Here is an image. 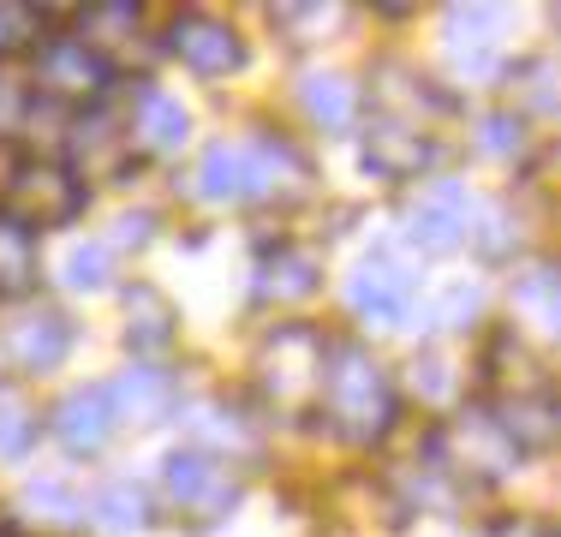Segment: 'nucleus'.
<instances>
[{"label": "nucleus", "mask_w": 561, "mask_h": 537, "mask_svg": "<svg viewBox=\"0 0 561 537\" xmlns=\"http://www.w3.org/2000/svg\"><path fill=\"white\" fill-rule=\"evenodd\" d=\"M185 430H192V448L216 454V460H251V454L263 448L257 442V424H251V412L239 407H221V400H204V407L185 412Z\"/></svg>", "instance_id": "21"}, {"label": "nucleus", "mask_w": 561, "mask_h": 537, "mask_svg": "<svg viewBox=\"0 0 561 537\" xmlns=\"http://www.w3.org/2000/svg\"><path fill=\"white\" fill-rule=\"evenodd\" d=\"M114 407H108V395H102V382L96 388H72V395H60L55 400V412H48V436L60 442L72 460H90V454H102L114 442Z\"/></svg>", "instance_id": "17"}, {"label": "nucleus", "mask_w": 561, "mask_h": 537, "mask_svg": "<svg viewBox=\"0 0 561 537\" xmlns=\"http://www.w3.org/2000/svg\"><path fill=\"white\" fill-rule=\"evenodd\" d=\"M36 12H24V7H7V0H0V60H7V54H19V48H31L36 43Z\"/></svg>", "instance_id": "35"}, {"label": "nucleus", "mask_w": 561, "mask_h": 537, "mask_svg": "<svg viewBox=\"0 0 561 537\" xmlns=\"http://www.w3.org/2000/svg\"><path fill=\"white\" fill-rule=\"evenodd\" d=\"M162 48L173 54V60L185 66L192 78H233L239 66H245V43H239L233 24L209 19V12H173L168 31H162Z\"/></svg>", "instance_id": "9"}, {"label": "nucleus", "mask_w": 561, "mask_h": 537, "mask_svg": "<svg viewBox=\"0 0 561 537\" xmlns=\"http://www.w3.org/2000/svg\"><path fill=\"white\" fill-rule=\"evenodd\" d=\"M114 90V72L90 48H78L72 36H48L36 43V96L55 107H96Z\"/></svg>", "instance_id": "8"}, {"label": "nucleus", "mask_w": 561, "mask_h": 537, "mask_svg": "<svg viewBox=\"0 0 561 537\" xmlns=\"http://www.w3.org/2000/svg\"><path fill=\"white\" fill-rule=\"evenodd\" d=\"M192 192L204 197V204H245L251 197V168H245V138L233 144H209L204 156H197V180Z\"/></svg>", "instance_id": "24"}, {"label": "nucleus", "mask_w": 561, "mask_h": 537, "mask_svg": "<svg viewBox=\"0 0 561 537\" xmlns=\"http://www.w3.org/2000/svg\"><path fill=\"white\" fill-rule=\"evenodd\" d=\"M507 311H514V334L519 341L556 346L561 334V268L556 263H526L507 287Z\"/></svg>", "instance_id": "18"}, {"label": "nucleus", "mask_w": 561, "mask_h": 537, "mask_svg": "<svg viewBox=\"0 0 561 537\" xmlns=\"http://www.w3.org/2000/svg\"><path fill=\"white\" fill-rule=\"evenodd\" d=\"M502 12L496 7H454L448 12V60L460 66L472 84H490V78L502 72V60H496V24Z\"/></svg>", "instance_id": "22"}, {"label": "nucleus", "mask_w": 561, "mask_h": 537, "mask_svg": "<svg viewBox=\"0 0 561 537\" xmlns=\"http://www.w3.org/2000/svg\"><path fill=\"white\" fill-rule=\"evenodd\" d=\"M317 407H323L329 430H335L341 442H353V448H377V442L400 424L394 376L382 370V358L370 353L365 341H329Z\"/></svg>", "instance_id": "1"}, {"label": "nucleus", "mask_w": 561, "mask_h": 537, "mask_svg": "<svg viewBox=\"0 0 561 537\" xmlns=\"http://www.w3.org/2000/svg\"><path fill=\"white\" fill-rule=\"evenodd\" d=\"M192 138V114L180 96H168L162 84H138L131 90V119H126V144H138V156H173Z\"/></svg>", "instance_id": "19"}, {"label": "nucleus", "mask_w": 561, "mask_h": 537, "mask_svg": "<svg viewBox=\"0 0 561 537\" xmlns=\"http://www.w3.org/2000/svg\"><path fill=\"white\" fill-rule=\"evenodd\" d=\"M84 519H96V526L114 532V537H138V532L156 526V507H150V495H144V483L108 478V483H102V490L84 502Z\"/></svg>", "instance_id": "25"}, {"label": "nucleus", "mask_w": 561, "mask_h": 537, "mask_svg": "<svg viewBox=\"0 0 561 537\" xmlns=\"http://www.w3.org/2000/svg\"><path fill=\"white\" fill-rule=\"evenodd\" d=\"M72 36L78 48H90L102 66L119 78L126 72V60H131V48H144L150 36H144V12L138 7H126V0H102V7H84V12H72Z\"/></svg>", "instance_id": "16"}, {"label": "nucleus", "mask_w": 561, "mask_h": 537, "mask_svg": "<svg viewBox=\"0 0 561 537\" xmlns=\"http://www.w3.org/2000/svg\"><path fill=\"white\" fill-rule=\"evenodd\" d=\"M24 514L36 519V526H55V532H72V526H84V502H78L66 483H31L24 490Z\"/></svg>", "instance_id": "31"}, {"label": "nucleus", "mask_w": 561, "mask_h": 537, "mask_svg": "<svg viewBox=\"0 0 561 537\" xmlns=\"http://www.w3.org/2000/svg\"><path fill=\"white\" fill-rule=\"evenodd\" d=\"M478 197L466 192L460 180H431L424 197L407 209V239L419 251H460L466 239L478 233Z\"/></svg>", "instance_id": "10"}, {"label": "nucleus", "mask_w": 561, "mask_h": 537, "mask_svg": "<svg viewBox=\"0 0 561 537\" xmlns=\"http://www.w3.org/2000/svg\"><path fill=\"white\" fill-rule=\"evenodd\" d=\"M156 239V215L150 209H138V215H119V227H114V245H131V251H144ZM108 245V251H114Z\"/></svg>", "instance_id": "36"}, {"label": "nucleus", "mask_w": 561, "mask_h": 537, "mask_svg": "<svg viewBox=\"0 0 561 537\" xmlns=\"http://www.w3.org/2000/svg\"><path fill=\"white\" fill-rule=\"evenodd\" d=\"M317 287H323V258L311 245H293V239H275V251H263L251 268V299L275 305V311L317 299Z\"/></svg>", "instance_id": "15"}, {"label": "nucleus", "mask_w": 561, "mask_h": 537, "mask_svg": "<svg viewBox=\"0 0 561 537\" xmlns=\"http://www.w3.org/2000/svg\"><path fill=\"white\" fill-rule=\"evenodd\" d=\"M412 382H419V395L431 400V407H448V400H454V370H448L443 353L412 358Z\"/></svg>", "instance_id": "34"}, {"label": "nucleus", "mask_w": 561, "mask_h": 537, "mask_svg": "<svg viewBox=\"0 0 561 537\" xmlns=\"http://www.w3.org/2000/svg\"><path fill=\"white\" fill-rule=\"evenodd\" d=\"M323 358H329V334L311 329V322H275L270 334L251 353V382H257V400L275 412V419H305L317 412V395H323Z\"/></svg>", "instance_id": "2"}, {"label": "nucleus", "mask_w": 561, "mask_h": 537, "mask_svg": "<svg viewBox=\"0 0 561 537\" xmlns=\"http://www.w3.org/2000/svg\"><path fill=\"white\" fill-rule=\"evenodd\" d=\"M526 454L514 448V436L490 407H454L424 442V466L448 483H496L507 478Z\"/></svg>", "instance_id": "3"}, {"label": "nucleus", "mask_w": 561, "mask_h": 537, "mask_svg": "<svg viewBox=\"0 0 561 537\" xmlns=\"http://www.w3.org/2000/svg\"><path fill=\"white\" fill-rule=\"evenodd\" d=\"M478 150L496 156V161H526V150H531V126H526V119H514L507 107H496V114L478 119Z\"/></svg>", "instance_id": "32"}, {"label": "nucleus", "mask_w": 561, "mask_h": 537, "mask_svg": "<svg viewBox=\"0 0 561 537\" xmlns=\"http://www.w3.org/2000/svg\"><path fill=\"white\" fill-rule=\"evenodd\" d=\"M478 311H484V287H478V281H454L443 293V305H436V322H443V329H472Z\"/></svg>", "instance_id": "33"}, {"label": "nucleus", "mask_w": 561, "mask_h": 537, "mask_svg": "<svg viewBox=\"0 0 561 537\" xmlns=\"http://www.w3.org/2000/svg\"><path fill=\"white\" fill-rule=\"evenodd\" d=\"M60 281L72 293H102V287H114V251L102 245V239H78L72 251H66V263H60Z\"/></svg>", "instance_id": "29"}, {"label": "nucleus", "mask_w": 561, "mask_h": 537, "mask_svg": "<svg viewBox=\"0 0 561 537\" xmlns=\"http://www.w3.org/2000/svg\"><path fill=\"white\" fill-rule=\"evenodd\" d=\"M502 78H507V96H514V107L507 114L514 119H550L556 114V60H543V54H531V60H514V66H502Z\"/></svg>", "instance_id": "27"}, {"label": "nucleus", "mask_w": 561, "mask_h": 537, "mask_svg": "<svg viewBox=\"0 0 561 537\" xmlns=\"http://www.w3.org/2000/svg\"><path fill=\"white\" fill-rule=\"evenodd\" d=\"M358 161H365V173H377V180L407 185V180H424V173L436 168V138L419 126H407V119L370 114L365 138H358Z\"/></svg>", "instance_id": "12"}, {"label": "nucleus", "mask_w": 561, "mask_h": 537, "mask_svg": "<svg viewBox=\"0 0 561 537\" xmlns=\"http://www.w3.org/2000/svg\"><path fill=\"white\" fill-rule=\"evenodd\" d=\"M72 353V317L60 305H24L0 322V376H48Z\"/></svg>", "instance_id": "6"}, {"label": "nucleus", "mask_w": 561, "mask_h": 537, "mask_svg": "<svg viewBox=\"0 0 561 537\" xmlns=\"http://www.w3.org/2000/svg\"><path fill=\"white\" fill-rule=\"evenodd\" d=\"M245 168H251V197H257V204H275V209L311 197V185H317L311 156H305L287 132H257V138H245Z\"/></svg>", "instance_id": "11"}, {"label": "nucleus", "mask_w": 561, "mask_h": 537, "mask_svg": "<svg viewBox=\"0 0 561 537\" xmlns=\"http://www.w3.org/2000/svg\"><path fill=\"white\" fill-rule=\"evenodd\" d=\"M173 334H180V311H173V299L156 287V281H131V287H126V346H131V358L162 365Z\"/></svg>", "instance_id": "20"}, {"label": "nucleus", "mask_w": 561, "mask_h": 537, "mask_svg": "<svg viewBox=\"0 0 561 537\" xmlns=\"http://www.w3.org/2000/svg\"><path fill=\"white\" fill-rule=\"evenodd\" d=\"M358 84L346 72H305L299 78V107L305 119H311L317 132H329V138H341V132L358 126Z\"/></svg>", "instance_id": "23"}, {"label": "nucleus", "mask_w": 561, "mask_h": 537, "mask_svg": "<svg viewBox=\"0 0 561 537\" xmlns=\"http://www.w3.org/2000/svg\"><path fill=\"white\" fill-rule=\"evenodd\" d=\"M36 430H43V419L24 400V388L0 376V460H24L36 448Z\"/></svg>", "instance_id": "28"}, {"label": "nucleus", "mask_w": 561, "mask_h": 537, "mask_svg": "<svg viewBox=\"0 0 561 537\" xmlns=\"http://www.w3.org/2000/svg\"><path fill=\"white\" fill-rule=\"evenodd\" d=\"M102 395H108V407H114V424L150 430V424H168L173 419V407H180V376H173V365L131 358L114 382H102Z\"/></svg>", "instance_id": "13"}, {"label": "nucleus", "mask_w": 561, "mask_h": 537, "mask_svg": "<svg viewBox=\"0 0 561 537\" xmlns=\"http://www.w3.org/2000/svg\"><path fill=\"white\" fill-rule=\"evenodd\" d=\"M412 299H419V275H412V263L394 258V251H370V258L346 275V305H353V317L370 322V329H400V322L412 317Z\"/></svg>", "instance_id": "7"}, {"label": "nucleus", "mask_w": 561, "mask_h": 537, "mask_svg": "<svg viewBox=\"0 0 561 537\" xmlns=\"http://www.w3.org/2000/svg\"><path fill=\"white\" fill-rule=\"evenodd\" d=\"M496 537H556L543 519H507V526H496Z\"/></svg>", "instance_id": "37"}, {"label": "nucleus", "mask_w": 561, "mask_h": 537, "mask_svg": "<svg viewBox=\"0 0 561 537\" xmlns=\"http://www.w3.org/2000/svg\"><path fill=\"white\" fill-rule=\"evenodd\" d=\"M0 537H12V532H0Z\"/></svg>", "instance_id": "38"}, {"label": "nucleus", "mask_w": 561, "mask_h": 537, "mask_svg": "<svg viewBox=\"0 0 561 537\" xmlns=\"http://www.w3.org/2000/svg\"><path fill=\"white\" fill-rule=\"evenodd\" d=\"M341 19H346V12L335 7V0H329V7H275V12H270V24H275L280 36H287L293 48L335 36V31H341Z\"/></svg>", "instance_id": "30"}, {"label": "nucleus", "mask_w": 561, "mask_h": 537, "mask_svg": "<svg viewBox=\"0 0 561 537\" xmlns=\"http://www.w3.org/2000/svg\"><path fill=\"white\" fill-rule=\"evenodd\" d=\"M36 268H43V245L31 227H19L12 215H0V299H31Z\"/></svg>", "instance_id": "26"}, {"label": "nucleus", "mask_w": 561, "mask_h": 537, "mask_svg": "<svg viewBox=\"0 0 561 537\" xmlns=\"http://www.w3.org/2000/svg\"><path fill=\"white\" fill-rule=\"evenodd\" d=\"M90 204V185L72 173V161L60 156H19V168L0 185V215H12L19 227L43 233V227H72Z\"/></svg>", "instance_id": "4"}, {"label": "nucleus", "mask_w": 561, "mask_h": 537, "mask_svg": "<svg viewBox=\"0 0 561 537\" xmlns=\"http://www.w3.org/2000/svg\"><path fill=\"white\" fill-rule=\"evenodd\" d=\"M162 495H168V507L192 532H209V526H221V519L239 507L245 483H239V472H233V466H221L216 454L173 448L168 466H162Z\"/></svg>", "instance_id": "5"}, {"label": "nucleus", "mask_w": 561, "mask_h": 537, "mask_svg": "<svg viewBox=\"0 0 561 537\" xmlns=\"http://www.w3.org/2000/svg\"><path fill=\"white\" fill-rule=\"evenodd\" d=\"M370 114H389V119H407V126L431 132V119L454 114V96L443 84H431L424 72H412V66L382 60L370 72Z\"/></svg>", "instance_id": "14"}]
</instances>
